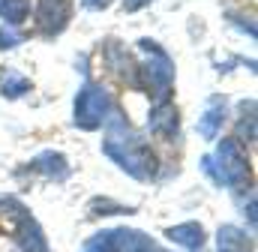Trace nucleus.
I'll return each mask as SVG.
<instances>
[{
	"label": "nucleus",
	"mask_w": 258,
	"mask_h": 252,
	"mask_svg": "<svg viewBox=\"0 0 258 252\" xmlns=\"http://www.w3.org/2000/svg\"><path fill=\"white\" fill-rule=\"evenodd\" d=\"M102 150L123 168L129 171L132 177H138V180H147L150 174H153V153H150V147L138 138V135H132L123 123V117L114 111V117H111V132H108V138H105V144H102Z\"/></svg>",
	"instance_id": "nucleus-1"
},
{
	"label": "nucleus",
	"mask_w": 258,
	"mask_h": 252,
	"mask_svg": "<svg viewBox=\"0 0 258 252\" xmlns=\"http://www.w3.org/2000/svg\"><path fill=\"white\" fill-rule=\"evenodd\" d=\"M201 162H204V171L225 186H240L249 177V162L237 138H222V144L216 147V156H204Z\"/></svg>",
	"instance_id": "nucleus-2"
},
{
	"label": "nucleus",
	"mask_w": 258,
	"mask_h": 252,
	"mask_svg": "<svg viewBox=\"0 0 258 252\" xmlns=\"http://www.w3.org/2000/svg\"><path fill=\"white\" fill-rule=\"evenodd\" d=\"M138 48L147 54V60H144L141 69H144L147 84L153 87V96H156V105H159V102L168 99V87L174 81V63H171V57L153 39H138Z\"/></svg>",
	"instance_id": "nucleus-3"
},
{
	"label": "nucleus",
	"mask_w": 258,
	"mask_h": 252,
	"mask_svg": "<svg viewBox=\"0 0 258 252\" xmlns=\"http://www.w3.org/2000/svg\"><path fill=\"white\" fill-rule=\"evenodd\" d=\"M108 111V93L96 84H84L75 96V126L78 129H96L105 120Z\"/></svg>",
	"instance_id": "nucleus-4"
},
{
	"label": "nucleus",
	"mask_w": 258,
	"mask_h": 252,
	"mask_svg": "<svg viewBox=\"0 0 258 252\" xmlns=\"http://www.w3.org/2000/svg\"><path fill=\"white\" fill-rule=\"evenodd\" d=\"M36 21L45 33H60L69 21V0H39Z\"/></svg>",
	"instance_id": "nucleus-5"
},
{
	"label": "nucleus",
	"mask_w": 258,
	"mask_h": 252,
	"mask_svg": "<svg viewBox=\"0 0 258 252\" xmlns=\"http://www.w3.org/2000/svg\"><path fill=\"white\" fill-rule=\"evenodd\" d=\"M105 249L108 252H147L150 249V240L135 231V228H114V231H105Z\"/></svg>",
	"instance_id": "nucleus-6"
},
{
	"label": "nucleus",
	"mask_w": 258,
	"mask_h": 252,
	"mask_svg": "<svg viewBox=\"0 0 258 252\" xmlns=\"http://www.w3.org/2000/svg\"><path fill=\"white\" fill-rule=\"evenodd\" d=\"M222 123H225V99H222V96H213V99L207 102L204 114L198 117V132H201V138L213 141V138L219 135Z\"/></svg>",
	"instance_id": "nucleus-7"
},
{
	"label": "nucleus",
	"mask_w": 258,
	"mask_h": 252,
	"mask_svg": "<svg viewBox=\"0 0 258 252\" xmlns=\"http://www.w3.org/2000/svg\"><path fill=\"white\" fill-rule=\"evenodd\" d=\"M147 126H150V132H156V135H174V132H177V126H180L177 108H174L171 102H159V105L150 111Z\"/></svg>",
	"instance_id": "nucleus-8"
},
{
	"label": "nucleus",
	"mask_w": 258,
	"mask_h": 252,
	"mask_svg": "<svg viewBox=\"0 0 258 252\" xmlns=\"http://www.w3.org/2000/svg\"><path fill=\"white\" fill-rule=\"evenodd\" d=\"M168 240L183 246V249H201L204 246V228L198 222H180V225H171L168 231Z\"/></svg>",
	"instance_id": "nucleus-9"
},
{
	"label": "nucleus",
	"mask_w": 258,
	"mask_h": 252,
	"mask_svg": "<svg viewBox=\"0 0 258 252\" xmlns=\"http://www.w3.org/2000/svg\"><path fill=\"white\" fill-rule=\"evenodd\" d=\"M36 168H39L45 177H51V180H66V177H69V165H66L63 153H54V150L39 153V156H36Z\"/></svg>",
	"instance_id": "nucleus-10"
},
{
	"label": "nucleus",
	"mask_w": 258,
	"mask_h": 252,
	"mask_svg": "<svg viewBox=\"0 0 258 252\" xmlns=\"http://www.w3.org/2000/svg\"><path fill=\"white\" fill-rule=\"evenodd\" d=\"M30 12V0H0V18L6 24H21Z\"/></svg>",
	"instance_id": "nucleus-11"
},
{
	"label": "nucleus",
	"mask_w": 258,
	"mask_h": 252,
	"mask_svg": "<svg viewBox=\"0 0 258 252\" xmlns=\"http://www.w3.org/2000/svg\"><path fill=\"white\" fill-rule=\"evenodd\" d=\"M219 252H246V234L234 225L219 228Z\"/></svg>",
	"instance_id": "nucleus-12"
},
{
	"label": "nucleus",
	"mask_w": 258,
	"mask_h": 252,
	"mask_svg": "<svg viewBox=\"0 0 258 252\" xmlns=\"http://www.w3.org/2000/svg\"><path fill=\"white\" fill-rule=\"evenodd\" d=\"M30 90V81L24 78V75H18L15 69H9L6 75H3V96L6 99H18V96H24Z\"/></svg>",
	"instance_id": "nucleus-13"
},
{
	"label": "nucleus",
	"mask_w": 258,
	"mask_h": 252,
	"mask_svg": "<svg viewBox=\"0 0 258 252\" xmlns=\"http://www.w3.org/2000/svg\"><path fill=\"white\" fill-rule=\"evenodd\" d=\"M90 210H93V213H132V210H129V207H123V204H114V201H99V198L90 204Z\"/></svg>",
	"instance_id": "nucleus-14"
},
{
	"label": "nucleus",
	"mask_w": 258,
	"mask_h": 252,
	"mask_svg": "<svg viewBox=\"0 0 258 252\" xmlns=\"http://www.w3.org/2000/svg\"><path fill=\"white\" fill-rule=\"evenodd\" d=\"M255 111V108H252ZM249 111V117H243L240 126H237V138H243V141H252L255 138V114Z\"/></svg>",
	"instance_id": "nucleus-15"
},
{
	"label": "nucleus",
	"mask_w": 258,
	"mask_h": 252,
	"mask_svg": "<svg viewBox=\"0 0 258 252\" xmlns=\"http://www.w3.org/2000/svg\"><path fill=\"white\" fill-rule=\"evenodd\" d=\"M21 42V36L18 33H12V30H3L0 27V48H15Z\"/></svg>",
	"instance_id": "nucleus-16"
},
{
	"label": "nucleus",
	"mask_w": 258,
	"mask_h": 252,
	"mask_svg": "<svg viewBox=\"0 0 258 252\" xmlns=\"http://www.w3.org/2000/svg\"><path fill=\"white\" fill-rule=\"evenodd\" d=\"M84 252H108V249H105V237H102V234H99V237H93V240L84 246Z\"/></svg>",
	"instance_id": "nucleus-17"
},
{
	"label": "nucleus",
	"mask_w": 258,
	"mask_h": 252,
	"mask_svg": "<svg viewBox=\"0 0 258 252\" xmlns=\"http://www.w3.org/2000/svg\"><path fill=\"white\" fill-rule=\"evenodd\" d=\"M150 0H123V9L126 12H135V9H141V6H147Z\"/></svg>",
	"instance_id": "nucleus-18"
},
{
	"label": "nucleus",
	"mask_w": 258,
	"mask_h": 252,
	"mask_svg": "<svg viewBox=\"0 0 258 252\" xmlns=\"http://www.w3.org/2000/svg\"><path fill=\"white\" fill-rule=\"evenodd\" d=\"M84 3H87L90 9H105V6H108L111 0H84Z\"/></svg>",
	"instance_id": "nucleus-19"
},
{
	"label": "nucleus",
	"mask_w": 258,
	"mask_h": 252,
	"mask_svg": "<svg viewBox=\"0 0 258 252\" xmlns=\"http://www.w3.org/2000/svg\"><path fill=\"white\" fill-rule=\"evenodd\" d=\"M147 252H153V249H147Z\"/></svg>",
	"instance_id": "nucleus-20"
}]
</instances>
